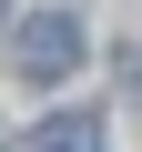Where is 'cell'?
I'll use <instances>...</instances> for the list:
<instances>
[{
	"label": "cell",
	"instance_id": "cell-3",
	"mask_svg": "<svg viewBox=\"0 0 142 152\" xmlns=\"http://www.w3.org/2000/svg\"><path fill=\"white\" fill-rule=\"evenodd\" d=\"M0 10H10V0H0Z\"/></svg>",
	"mask_w": 142,
	"mask_h": 152
},
{
	"label": "cell",
	"instance_id": "cell-2",
	"mask_svg": "<svg viewBox=\"0 0 142 152\" xmlns=\"http://www.w3.org/2000/svg\"><path fill=\"white\" fill-rule=\"evenodd\" d=\"M31 152H102V112H51L31 132Z\"/></svg>",
	"mask_w": 142,
	"mask_h": 152
},
{
	"label": "cell",
	"instance_id": "cell-1",
	"mask_svg": "<svg viewBox=\"0 0 142 152\" xmlns=\"http://www.w3.org/2000/svg\"><path fill=\"white\" fill-rule=\"evenodd\" d=\"M20 71H31V81L81 71V20H71V10H31L20 20Z\"/></svg>",
	"mask_w": 142,
	"mask_h": 152
}]
</instances>
